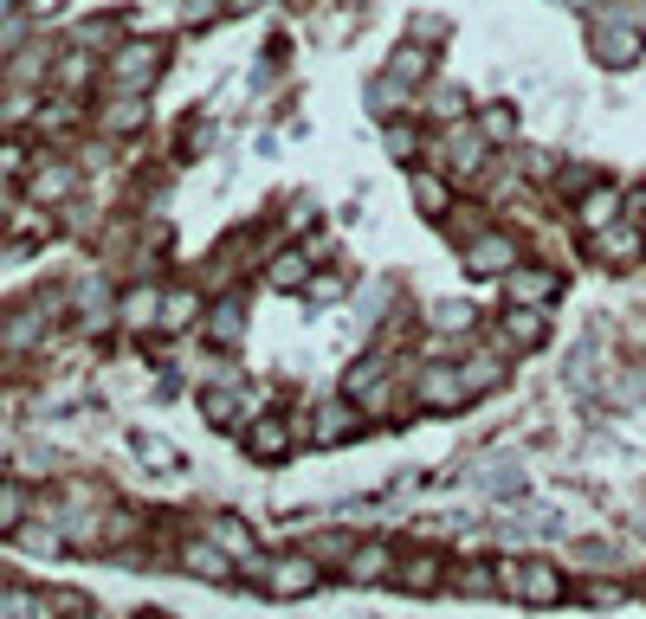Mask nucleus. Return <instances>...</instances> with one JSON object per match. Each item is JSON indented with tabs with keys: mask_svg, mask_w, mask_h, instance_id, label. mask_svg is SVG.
<instances>
[{
	"mask_svg": "<svg viewBox=\"0 0 646 619\" xmlns=\"http://www.w3.org/2000/svg\"><path fill=\"white\" fill-rule=\"evenodd\" d=\"M588 52H595L602 72H627V65H640L646 33H640V20H634L627 0H602V7L588 13Z\"/></svg>",
	"mask_w": 646,
	"mask_h": 619,
	"instance_id": "1",
	"label": "nucleus"
},
{
	"mask_svg": "<svg viewBox=\"0 0 646 619\" xmlns=\"http://www.w3.org/2000/svg\"><path fill=\"white\" fill-rule=\"evenodd\" d=\"M433 162H440V175H453V182H485V168H492V143H485L479 116L440 123V136H433Z\"/></svg>",
	"mask_w": 646,
	"mask_h": 619,
	"instance_id": "2",
	"label": "nucleus"
},
{
	"mask_svg": "<svg viewBox=\"0 0 646 619\" xmlns=\"http://www.w3.org/2000/svg\"><path fill=\"white\" fill-rule=\"evenodd\" d=\"M498 594H511L524 607H556L570 594V581L550 561H498Z\"/></svg>",
	"mask_w": 646,
	"mask_h": 619,
	"instance_id": "3",
	"label": "nucleus"
},
{
	"mask_svg": "<svg viewBox=\"0 0 646 619\" xmlns=\"http://www.w3.org/2000/svg\"><path fill=\"white\" fill-rule=\"evenodd\" d=\"M246 568L259 575V587H266L271 600H305V594H317V581H324V561H317V555H278L271 568L253 555Z\"/></svg>",
	"mask_w": 646,
	"mask_h": 619,
	"instance_id": "4",
	"label": "nucleus"
},
{
	"mask_svg": "<svg viewBox=\"0 0 646 619\" xmlns=\"http://www.w3.org/2000/svg\"><path fill=\"white\" fill-rule=\"evenodd\" d=\"M162 65H168V52L155 45V39H130V45H116L111 65H104V78H111V91H150L155 78H162Z\"/></svg>",
	"mask_w": 646,
	"mask_h": 619,
	"instance_id": "5",
	"label": "nucleus"
},
{
	"mask_svg": "<svg viewBox=\"0 0 646 619\" xmlns=\"http://www.w3.org/2000/svg\"><path fill=\"white\" fill-rule=\"evenodd\" d=\"M472 401V388H465V374L453 362H427L414 374V406L420 413H459V406Z\"/></svg>",
	"mask_w": 646,
	"mask_h": 619,
	"instance_id": "6",
	"label": "nucleus"
},
{
	"mask_svg": "<svg viewBox=\"0 0 646 619\" xmlns=\"http://www.w3.org/2000/svg\"><path fill=\"white\" fill-rule=\"evenodd\" d=\"M459 258H465V271L472 278H504L511 265H524V246H517V233H498V226H485L472 246H459Z\"/></svg>",
	"mask_w": 646,
	"mask_h": 619,
	"instance_id": "7",
	"label": "nucleus"
},
{
	"mask_svg": "<svg viewBox=\"0 0 646 619\" xmlns=\"http://www.w3.org/2000/svg\"><path fill=\"white\" fill-rule=\"evenodd\" d=\"M498 285H504L511 303H524V310H550V303L563 297V271H556V265H511Z\"/></svg>",
	"mask_w": 646,
	"mask_h": 619,
	"instance_id": "8",
	"label": "nucleus"
},
{
	"mask_svg": "<svg viewBox=\"0 0 646 619\" xmlns=\"http://www.w3.org/2000/svg\"><path fill=\"white\" fill-rule=\"evenodd\" d=\"M588 252L602 258V265H640L646 258V226L640 219H614V226H602V233H588Z\"/></svg>",
	"mask_w": 646,
	"mask_h": 619,
	"instance_id": "9",
	"label": "nucleus"
},
{
	"mask_svg": "<svg viewBox=\"0 0 646 619\" xmlns=\"http://www.w3.org/2000/svg\"><path fill=\"white\" fill-rule=\"evenodd\" d=\"M543 336H550V310H524V303H511V310L498 317V329H492L498 355H511V349H536Z\"/></svg>",
	"mask_w": 646,
	"mask_h": 619,
	"instance_id": "10",
	"label": "nucleus"
},
{
	"mask_svg": "<svg viewBox=\"0 0 646 619\" xmlns=\"http://www.w3.org/2000/svg\"><path fill=\"white\" fill-rule=\"evenodd\" d=\"M621 214H627V194H621L614 182H595L582 200H575V226H582V233H602V226H614Z\"/></svg>",
	"mask_w": 646,
	"mask_h": 619,
	"instance_id": "11",
	"label": "nucleus"
},
{
	"mask_svg": "<svg viewBox=\"0 0 646 619\" xmlns=\"http://www.w3.org/2000/svg\"><path fill=\"white\" fill-rule=\"evenodd\" d=\"M369 110H376L381 123H394V116L420 110V84H408V78H394V72H381L376 84H369Z\"/></svg>",
	"mask_w": 646,
	"mask_h": 619,
	"instance_id": "12",
	"label": "nucleus"
},
{
	"mask_svg": "<svg viewBox=\"0 0 646 619\" xmlns=\"http://www.w3.org/2000/svg\"><path fill=\"white\" fill-rule=\"evenodd\" d=\"M310 265H317V252L310 246H278L266 265L271 291H310Z\"/></svg>",
	"mask_w": 646,
	"mask_h": 619,
	"instance_id": "13",
	"label": "nucleus"
},
{
	"mask_svg": "<svg viewBox=\"0 0 646 619\" xmlns=\"http://www.w3.org/2000/svg\"><path fill=\"white\" fill-rule=\"evenodd\" d=\"M356 433H362V413H356L349 394L330 401V406H317V420H310V439H317V445H342V439H356Z\"/></svg>",
	"mask_w": 646,
	"mask_h": 619,
	"instance_id": "14",
	"label": "nucleus"
},
{
	"mask_svg": "<svg viewBox=\"0 0 646 619\" xmlns=\"http://www.w3.org/2000/svg\"><path fill=\"white\" fill-rule=\"evenodd\" d=\"M342 581H356V587L394 581V548H388V543H356V555L342 561Z\"/></svg>",
	"mask_w": 646,
	"mask_h": 619,
	"instance_id": "15",
	"label": "nucleus"
},
{
	"mask_svg": "<svg viewBox=\"0 0 646 619\" xmlns=\"http://www.w3.org/2000/svg\"><path fill=\"white\" fill-rule=\"evenodd\" d=\"M408 194H414V207L427 219H447V214H453V182H447L440 168H414V175H408Z\"/></svg>",
	"mask_w": 646,
	"mask_h": 619,
	"instance_id": "16",
	"label": "nucleus"
},
{
	"mask_svg": "<svg viewBox=\"0 0 646 619\" xmlns=\"http://www.w3.org/2000/svg\"><path fill=\"white\" fill-rule=\"evenodd\" d=\"M291 439H298V426H285L278 413H259V420L246 426V452H253V458H285Z\"/></svg>",
	"mask_w": 646,
	"mask_h": 619,
	"instance_id": "17",
	"label": "nucleus"
},
{
	"mask_svg": "<svg viewBox=\"0 0 646 619\" xmlns=\"http://www.w3.org/2000/svg\"><path fill=\"white\" fill-rule=\"evenodd\" d=\"M440 568H447V561H440L433 548L401 555V561H394V587H401V594H433V587H440Z\"/></svg>",
	"mask_w": 646,
	"mask_h": 619,
	"instance_id": "18",
	"label": "nucleus"
},
{
	"mask_svg": "<svg viewBox=\"0 0 646 619\" xmlns=\"http://www.w3.org/2000/svg\"><path fill=\"white\" fill-rule=\"evenodd\" d=\"M182 568H188V575H201V581H227L233 555H227V548H214L207 536H194V543H182Z\"/></svg>",
	"mask_w": 646,
	"mask_h": 619,
	"instance_id": "19",
	"label": "nucleus"
},
{
	"mask_svg": "<svg viewBox=\"0 0 646 619\" xmlns=\"http://www.w3.org/2000/svg\"><path fill=\"white\" fill-rule=\"evenodd\" d=\"M239 336H246V303H239V297H221V303L207 310V342L239 349Z\"/></svg>",
	"mask_w": 646,
	"mask_h": 619,
	"instance_id": "20",
	"label": "nucleus"
},
{
	"mask_svg": "<svg viewBox=\"0 0 646 619\" xmlns=\"http://www.w3.org/2000/svg\"><path fill=\"white\" fill-rule=\"evenodd\" d=\"M485 226H492L485 200H453V214H447V239H453V246H472Z\"/></svg>",
	"mask_w": 646,
	"mask_h": 619,
	"instance_id": "21",
	"label": "nucleus"
},
{
	"mask_svg": "<svg viewBox=\"0 0 646 619\" xmlns=\"http://www.w3.org/2000/svg\"><path fill=\"white\" fill-rule=\"evenodd\" d=\"M207 543L227 548L233 561H253V529H246L239 516H214V523H207Z\"/></svg>",
	"mask_w": 646,
	"mask_h": 619,
	"instance_id": "22",
	"label": "nucleus"
},
{
	"mask_svg": "<svg viewBox=\"0 0 646 619\" xmlns=\"http://www.w3.org/2000/svg\"><path fill=\"white\" fill-rule=\"evenodd\" d=\"M420 116L459 123V116H472V110H465V91H459V84H433V91H420Z\"/></svg>",
	"mask_w": 646,
	"mask_h": 619,
	"instance_id": "23",
	"label": "nucleus"
},
{
	"mask_svg": "<svg viewBox=\"0 0 646 619\" xmlns=\"http://www.w3.org/2000/svg\"><path fill=\"white\" fill-rule=\"evenodd\" d=\"M472 323H479V310H472V303H459V297H447V303H433V310H427V329H433V336H465Z\"/></svg>",
	"mask_w": 646,
	"mask_h": 619,
	"instance_id": "24",
	"label": "nucleus"
},
{
	"mask_svg": "<svg viewBox=\"0 0 646 619\" xmlns=\"http://www.w3.org/2000/svg\"><path fill=\"white\" fill-rule=\"evenodd\" d=\"M459 374H465V388H472V394H492V388H504V374H511V368L498 362V355H472V362H459Z\"/></svg>",
	"mask_w": 646,
	"mask_h": 619,
	"instance_id": "25",
	"label": "nucleus"
},
{
	"mask_svg": "<svg viewBox=\"0 0 646 619\" xmlns=\"http://www.w3.org/2000/svg\"><path fill=\"white\" fill-rule=\"evenodd\" d=\"M123 323H136V329L162 323V291L155 285H136V291L123 297Z\"/></svg>",
	"mask_w": 646,
	"mask_h": 619,
	"instance_id": "26",
	"label": "nucleus"
},
{
	"mask_svg": "<svg viewBox=\"0 0 646 619\" xmlns=\"http://www.w3.org/2000/svg\"><path fill=\"white\" fill-rule=\"evenodd\" d=\"M104 130H111V136H130V130H143V97H136V91L111 97V110H104Z\"/></svg>",
	"mask_w": 646,
	"mask_h": 619,
	"instance_id": "27",
	"label": "nucleus"
},
{
	"mask_svg": "<svg viewBox=\"0 0 646 619\" xmlns=\"http://www.w3.org/2000/svg\"><path fill=\"white\" fill-rule=\"evenodd\" d=\"M388 72H394V78H408V84H420V78L433 72V52H420V39H408V45H394Z\"/></svg>",
	"mask_w": 646,
	"mask_h": 619,
	"instance_id": "28",
	"label": "nucleus"
},
{
	"mask_svg": "<svg viewBox=\"0 0 646 619\" xmlns=\"http://www.w3.org/2000/svg\"><path fill=\"white\" fill-rule=\"evenodd\" d=\"M479 130H485V143H511L517 136V110L511 104H479Z\"/></svg>",
	"mask_w": 646,
	"mask_h": 619,
	"instance_id": "29",
	"label": "nucleus"
},
{
	"mask_svg": "<svg viewBox=\"0 0 646 619\" xmlns=\"http://www.w3.org/2000/svg\"><path fill=\"white\" fill-rule=\"evenodd\" d=\"M381 136H388V155H394V162H414V155H420V130L408 123V116L381 123Z\"/></svg>",
	"mask_w": 646,
	"mask_h": 619,
	"instance_id": "30",
	"label": "nucleus"
},
{
	"mask_svg": "<svg viewBox=\"0 0 646 619\" xmlns=\"http://www.w3.org/2000/svg\"><path fill=\"white\" fill-rule=\"evenodd\" d=\"M65 194H72V168L65 162H52V168L33 175V200H65Z\"/></svg>",
	"mask_w": 646,
	"mask_h": 619,
	"instance_id": "31",
	"label": "nucleus"
},
{
	"mask_svg": "<svg viewBox=\"0 0 646 619\" xmlns=\"http://www.w3.org/2000/svg\"><path fill=\"white\" fill-rule=\"evenodd\" d=\"M194 310H201V297H194V291L162 297V329H168V336H175V329H188V323H194Z\"/></svg>",
	"mask_w": 646,
	"mask_h": 619,
	"instance_id": "32",
	"label": "nucleus"
},
{
	"mask_svg": "<svg viewBox=\"0 0 646 619\" xmlns=\"http://www.w3.org/2000/svg\"><path fill=\"white\" fill-rule=\"evenodd\" d=\"M20 523H27V491L0 484V529H20Z\"/></svg>",
	"mask_w": 646,
	"mask_h": 619,
	"instance_id": "33",
	"label": "nucleus"
},
{
	"mask_svg": "<svg viewBox=\"0 0 646 619\" xmlns=\"http://www.w3.org/2000/svg\"><path fill=\"white\" fill-rule=\"evenodd\" d=\"M136 452L150 458V472H175V465H182V452H175V445H162V439H136Z\"/></svg>",
	"mask_w": 646,
	"mask_h": 619,
	"instance_id": "34",
	"label": "nucleus"
},
{
	"mask_svg": "<svg viewBox=\"0 0 646 619\" xmlns=\"http://www.w3.org/2000/svg\"><path fill=\"white\" fill-rule=\"evenodd\" d=\"M342 291H349V278H342V271H330V278H310V297H317V303H337Z\"/></svg>",
	"mask_w": 646,
	"mask_h": 619,
	"instance_id": "35",
	"label": "nucleus"
},
{
	"mask_svg": "<svg viewBox=\"0 0 646 619\" xmlns=\"http://www.w3.org/2000/svg\"><path fill=\"white\" fill-rule=\"evenodd\" d=\"M214 13H221V0H188V7H182V20H188V27H207Z\"/></svg>",
	"mask_w": 646,
	"mask_h": 619,
	"instance_id": "36",
	"label": "nucleus"
},
{
	"mask_svg": "<svg viewBox=\"0 0 646 619\" xmlns=\"http://www.w3.org/2000/svg\"><path fill=\"white\" fill-rule=\"evenodd\" d=\"M0 13H7V0H0Z\"/></svg>",
	"mask_w": 646,
	"mask_h": 619,
	"instance_id": "37",
	"label": "nucleus"
}]
</instances>
